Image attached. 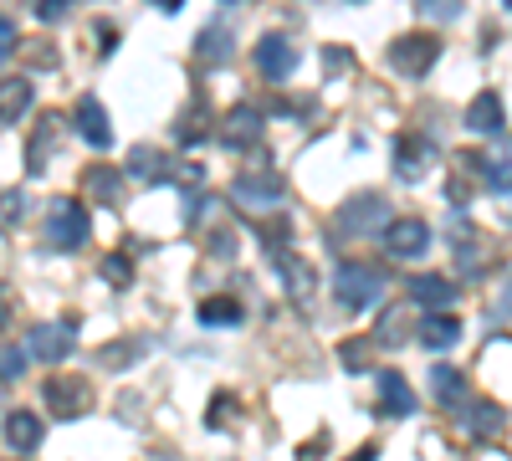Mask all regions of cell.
I'll return each mask as SVG.
<instances>
[{"label": "cell", "mask_w": 512, "mask_h": 461, "mask_svg": "<svg viewBox=\"0 0 512 461\" xmlns=\"http://www.w3.org/2000/svg\"><path fill=\"white\" fill-rule=\"evenodd\" d=\"M436 57H441V36H431V31L395 36V41H390V52H384V62H390L395 77H425Z\"/></svg>", "instance_id": "6da1fadb"}, {"label": "cell", "mask_w": 512, "mask_h": 461, "mask_svg": "<svg viewBox=\"0 0 512 461\" xmlns=\"http://www.w3.org/2000/svg\"><path fill=\"white\" fill-rule=\"evenodd\" d=\"M77 349V318H62V323H36L26 333V344L21 354L36 359V364H62L67 354Z\"/></svg>", "instance_id": "7a4b0ae2"}, {"label": "cell", "mask_w": 512, "mask_h": 461, "mask_svg": "<svg viewBox=\"0 0 512 461\" xmlns=\"http://www.w3.org/2000/svg\"><path fill=\"white\" fill-rule=\"evenodd\" d=\"M333 287H338V303H344L349 313H359V308H369V303L384 298V272H374L364 262H344Z\"/></svg>", "instance_id": "3957f363"}, {"label": "cell", "mask_w": 512, "mask_h": 461, "mask_svg": "<svg viewBox=\"0 0 512 461\" xmlns=\"http://www.w3.org/2000/svg\"><path fill=\"white\" fill-rule=\"evenodd\" d=\"M93 236V221L82 211V200H52V216H47V241L62 251H77L82 241Z\"/></svg>", "instance_id": "277c9868"}, {"label": "cell", "mask_w": 512, "mask_h": 461, "mask_svg": "<svg viewBox=\"0 0 512 461\" xmlns=\"http://www.w3.org/2000/svg\"><path fill=\"white\" fill-rule=\"evenodd\" d=\"M231 200L246 205V211H282L287 190H282V180L267 175V170H246V175L231 180Z\"/></svg>", "instance_id": "5b68a950"}, {"label": "cell", "mask_w": 512, "mask_h": 461, "mask_svg": "<svg viewBox=\"0 0 512 461\" xmlns=\"http://www.w3.org/2000/svg\"><path fill=\"white\" fill-rule=\"evenodd\" d=\"M41 395H47V405L62 421H77V415H88V405H93V385L82 380V374H52Z\"/></svg>", "instance_id": "8992f818"}, {"label": "cell", "mask_w": 512, "mask_h": 461, "mask_svg": "<svg viewBox=\"0 0 512 461\" xmlns=\"http://www.w3.org/2000/svg\"><path fill=\"white\" fill-rule=\"evenodd\" d=\"M384 251H390L395 262H415L431 251V226H425L420 216H405V221H390L384 226Z\"/></svg>", "instance_id": "52a82bcc"}, {"label": "cell", "mask_w": 512, "mask_h": 461, "mask_svg": "<svg viewBox=\"0 0 512 461\" xmlns=\"http://www.w3.org/2000/svg\"><path fill=\"white\" fill-rule=\"evenodd\" d=\"M431 164H436V144L425 134H400L395 139V175L405 185H420L425 175H431Z\"/></svg>", "instance_id": "ba28073f"}, {"label": "cell", "mask_w": 512, "mask_h": 461, "mask_svg": "<svg viewBox=\"0 0 512 461\" xmlns=\"http://www.w3.org/2000/svg\"><path fill=\"white\" fill-rule=\"evenodd\" d=\"M72 123H77V134H82V144H88V149H98V154L113 149V123H108L103 98H93V93H88V98H77Z\"/></svg>", "instance_id": "9c48e42d"}, {"label": "cell", "mask_w": 512, "mask_h": 461, "mask_svg": "<svg viewBox=\"0 0 512 461\" xmlns=\"http://www.w3.org/2000/svg\"><path fill=\"white\" fill-rule=\"evenodd\" d=\"M256 72H262L267 82H287L297 72V47L287 36H277V31L262 36V41H256Z\"/></svg>", "instance_id": "30bf717a"}, {"label": "cell", "mask_w": 512, "mask_h": 461, "mask_svg": "<svg viewBox=\"0 0 512 461\" xmlns=\"http://www.w3.org/2000/svg\"><path fill=\"white\" fill-rule=\"evenodd\" d=\"M338 226H349V231H384V226H390V200L354 195L344 211H338Z\"/></svg>", "instance_id": "8fae6325"}, {"label": "cell", "mask_w": 512, "mask_h": 461, "mask_svg": "<svg viewBox=\"0 0 512 461\" xmlns=\"http://www.w3.org/2000/svg\"><path fill=\"white\" fill-rule=\"evenodd\" d=\"M221 144L226 149H256V139H262V113H256V108H231L226 118H221Z\"/></svg>", "instance_id": "7c38bea8"}, {"label": "cell", "mask_w": 512, "mask_h": 461, "mask_svg": "<svg viewBox=\"0 0 512 461\" xmlns=\"http://www.w3.org/2000/svg\"><path fill=\"white\" fill-rule=\"evenodd\" d=\"M405 292L420 303V308H431V313H441V308H451L456 298H461V287L451 282V277H436V272H420V277H410L405 282Z\"/></svg>", "instance_id": "4fadbf2b"}, {"label": "cell", "mask_w": 512, "mask_h": 461, "mask_svg": "<svg viewBox=\"0 0 512 461\" xmlns=\"http://www.w3.org/2000/svg\"><path fill=\"white\" fill-rule=\"evenodd\" d=\"M431 395H436V405L461 410L466 400H472V380H466L456 364H431Z\"/></svg>", "instance_id": "5bb4252c"}, {"label": "cell", "mask_w": 512, "mask_h": 461, "mask_svg": "<svg viewBox=\"0 0 512 461\" xmlns=\"http://www.w3.org/2000/svg\"><path fill=\"white\" fill-rule=\"evenodd\" d=\"M272 267H277V277H282V287H287V298H308L313 282H318L313 262H308V257H297V251H277Z\"/></svg>", "instance_id": "9a60e30c"}, {"label": "cell", "mask_w": 512, "mask_h": 461, "mask_svg": "<svg viewBox=\"0 0 512 461\" xmlns=\"http://www.w3.org/2000/svg\"><path fill=\"white\" fill-rule=\"evenodd\" d=\"M62 134V113H41L36 123V134H31V149H26V170L31 175H47V164H52V144Z\"/></svg>", "instance_id": "2e32d148"}, {"label": "cell", "mask_w": 512, "mask_h": 461, "mask_svg": "<svg viewBox=\"0 0 512 461\" xmlns=\"http://www.w3.org/2000/svg\"><path fill=\"white\" fill-rule=\"evenodd\" d=\"M31 103H36V88L26 72L0 77V123H21V113H31Z\"/></svg>", "instance_id": "e0dca14e"}, {"label": "cell", "mask_w": 512, "mask_h": 461, "mask_svg": "<svg viewBox=\"0 0 512 461\" xmlns=\"http://www.w3.org/2000/svg\"><path fill=\"white\" fill-rule=\"evenodd\" d=\"M128 180H139V185H164V180H175V164H169L159 149H134L128 154V170H123Z\"/></svg>", "instance_id": "ac0fdd59"}, {"label": "cell", "mask_w": 512, "mask_h": 461, "mask_svg": "<svg viewBox=\"0 0 512 461\" xmlns=\"http://www.w3.org/2000/svg\"><path fill=\"white\" fill-rule=\"evenodd\" d=\"M502 118H507V108H502V93H492V88L466 103V129L472 134H502Z\"/></svg>", "instance_id": "d6986e66"}, {"label": "cell", "mask_w": 512, "mask_h": 461, "mask_svg": "<svg viewBox=\"0 0 512 461\" xmlns=\"http://www.w3.org/2000/svg\"><path fill=\"white\" fill-rule=\"evenodd\" d=\"M415 339H420L425 349L446 354V349H456V344H461V323H456L451 313H425V318H420V328H415Z\"/></svg>", "instance_id": "ffe728a7"}, {"label": "cell", "mask_w": 512, "mask_h": 461, "mask_svg": "<svg viewBox=\"0 0 512 461\" xmlns=\"http://www.w3.org/2000/svg\"><path fill=\"white\" fill-rule=\"evenodd\" d=\"M456 415H461V431H466V436H497V431L507 426L502 405H492V400H466Z\"/></svg>", "instance_id": "44dd1931"}, {"label": "cell", "mask_w": 512, "mask_h": 461, "mask_svg": "<svg viewBox=\"0 0 512 461\" xmlns=\"http://www.w3.org/2000/svg\"><path fill=\"white\" fill-rule=\"evenodd\" d=\"M144 354H149V344L139 339V333H128V339H113V344H103V349H98V364H103V369H113V374H123V369L144 364Z\"/></svg>", "instance_id": "7402d4cb"}, {"label": "cell", "mask_w": 512, "mask_h": 461, "mask_svg": "<svg viewBox=\"0 0 512 461\" xmlns=\"http://www.w3.org/2000/svg\"><path fill=\"white\" fill-rule=\"evenodd\" d=\"M82 190L118 211V205H123V170H113V164H93V170L82 175Z\"/></svg>", "instance_id": "603a6c76"}, {"label": "cell", "mask_w": 512, "mask_h": 461, "mask_svg": "<svg viewBox=\"0 0 512 461\" xmlns=\"http://www.w3.org/2000/svg\"><path fill=\"white\" fill-rule=\"evenodd\" d=\"M379 395H384V415H395V421L415 415V390L405 385V374L384 369V374H379Z\"/></svg>", "instance_id": "cb8c5ba5"}, {"label": "cell", "mask_w": 512, "mask_h": 461, "mask_svg": "<svg viewBox=\"0 0 512 461\" xmlns=\"http://www.w3.org/2000/svg\"><path fill=\"white\" fill-rule=\"evenodd\" d=\"M6 441H11L21 456H31V451L41 446V421H36L31 410H11V415H6Z\"/></svg>", "instance_id": "d4e9b609"}, {"label": "cell", "mask_w": 512, "mask_h": 461, "mask_svg": "<svg viewBox=\"0 0 512 461\" xmlns=\"http://www.w3.org/2000/svg\"><path fill=\"white\" fill-rule=\"evenodd\" d=\"M231 47H236V41H231V31H221V26H205V31L195 36V57H200L205 67L226 62V57H231Z\"/></svg>", "instance_id": "484cf974"}, {"label": "cell", "mask_w": 512, "mask_h": 461, "mask_svg": "<svg viewBox=\"0 0 512 461\" xmlns=\"http://www.w3.org/2000/svg\"><path fill=\"white\" fill-rule=\"evenodd\" d=\"M200 323L205 328H241V303L236 298H205L200 303Z\"/></svg>", "instance_id": "4316f807"}, {"label": "cell", "mask_w": 512, "mask_h": 461, "mask_svg": "<svg viewBox=\"0 0 512 461\" xmlns=\"http://www.w3.org/2000/svg\"><path fill=\"white\" fill-rule=\"evenodd\" d=\"M205 134H210V123H205V93H195L190 113L175 123V139H180V144H200Z\"/></svg>", "instance_id": "83f0119b"}, {"label": "cell", "mask_w": 512, "mask_h": 461, "mask_svg": "<svg viewBox=\"0 0 512 461\" xmlns=\"http://www.w3.org/2000/svg\"><path fill=\"white\" fill-rule=\"evenodd\" d=\"M369 354H374V339H349V344H338V359H344L349 374H364V369H369Z\"/></svg>", "instance_id": "f1b7e54d"}, {"label": "cell", "mask_w": 512, "mask_h": 461, "mask_svg": "<svg viewBox=\"0 0 512 461\" xmlns=\"http://www.w3.org/2000/svg\"><path fill=\"white\" fill-rule=\"evenodd\" d=\"M98 272H103V277H108V287H118V292H123L128 282H134V262H128L123 251H108V257H103V267H98Z\"/></svg>", "instance_id": "f546056e"}, {"label": "cell", "mask_w": 512, "mask_h": 461, "mask_svg": "<svg viewBox=\"0 0 512 461\" xmlns=\"http://www.w3.org/2000/svg\"><path fill=\"white\" fill-rule=\"evenodd\" d=\"M415 6H420L425 21H436V26H451L461 16V0H415Z\"/></svg>", "instance_id": "4dcf8cb0"}, {"label": "cell", "mask_w": 512, "mask_h": 461, "mask_svg": "<svg viewBox=\"0 0 512 461\" xmlns=\"http://www.w3.org/2000/svg\"><path fill=\"white\" fill-rule=\"evenodd\" d=\"M231 415H236V400H231V395H216V400H210V410H205V426H210V431H221Z\"/></svg>", "instance_id": "1f68e13d"}, {"label": "cell", "mask_w": 512, "mask_h": 461, "mask_svg": "<svg viewBox=\"0 0 512 461\" xmlns=\"http://www.w3.org/2000/svg\"><path fill=\"white\" fill-rule=\"evenodd\" d=\"M323 72H328V77L354 72V52H344V47H323Z\"/></svg>", "instance_id": "d6a6232c"}, {"label": "cell", "mask_w": 512, "mask_h": 461, "mask_svg": "<svg viewBox=\"0 0 512 461\" xmlns=\"http://www.w3.org/2000/svg\"><path fill=\"white\" fill-rule=\"evenodd\" d=\"M16 216H26V195L21 190H0V221L16 226Z\"/></svg>", "instance_id": "836d02e7"}, {"label": "cell", "mask_w": 512, "mask_h": 461, "mask_svg": "<svg viewBox=\"0 0 512 461\" xmlns=\"http://www.w3.org/2000/svg\"><path fill=\"white\" fill-rule=\"evenodd\" d=\"M374 344H390V349H400L405 344V328H400V313H390L379 323V333H374Z\"/></svg>", "instance_id": "e575fe53"}, {"label": "cell", "mask_w": 512, "mask_h": 461, "mask_svg": "<svg viewBox=\"0 0 512 461\" xmlns=\"http://www.w3.org/2000/svg\"><path fill=\"white\" fill-rule=\"evenodd\" d=\"M21 369H26V354L21 349H0V380H16Z\"/></svg>", "instance_id": "d590c367"}, {"label": "cell", "mask_w": 512, "mask_h": 461, "mask_svg": "<svg viewBox=\"0 0 512 461\" xmlns=\"http://www.w3.org/2000/svg\"><path fill=\"white\" fill-rule=\"evenodd\" d=\"M67 11H72V0H36V16L47 21V26H52V21H62Z\"/></svg>", "instance_id": "8d00e7d4"}, {"label": "cell", "mask_w": 512, "mask_h": 461, "mask_svg": "<svg viewBox=\"0 0 512 461\" xmlns=\"http://www.w3.org/2000/svg\"><path fill=\"white\" fill-rule=\"evenodd\" d=\"M210 257H236V231H231V226L210 236Z\"/></svg>", "instance_id": "74e56055"}, {"label": "cell", "mask_w": 512, "mask_h": 461, "mask_svg": "<svg viewBox=\"0 0 512 461\" xmlns=\"http://www.w3.org/2000/svg\"><path fill=\"white\" fill-rule=\"evenodd\" d=\"M16 41H21V36H16V21H11V16H0V62L16 52Z\"/></svg>", "instance_id": "f35d334b"}, {"label": "cell", "mask_w": 512, "mask_h": 461, "mask_svg": "<svg viewBox=\"0 0 512 461\" xmlns=\"http://www.w3.org/2000/svg\"><path fill=\"white\" fill-rule=\"evenodd\" d=\"M205 211H210V195H185V221H190V226H195Z\"/></svg>", "instance_id": "ab89813d"}, {"label": "cell", "mask_w": 512, "mask_h": 461, "mask_svg": "<svg viewBox=\"0 0 512 461\" xmlns=\"http://www.w3.org/2000/svg\"><path fill=\"white\" fill-rule=\"evenodd\" d=\"M93 36H98V52H103V57L118 47V31H113V26H93Z\"/></svg>", "instance_id": "60d3db41"}, {"label": "cell", "mask_w": 512, "mask_h": 461, "mask_svg": "<svg viewBox=\"0 0 512 461\" xmlns=\"http://www.w3.org/2000/svg\"><path fill=\"white\" fill-rule=\"evenodd\" d=\"M323 446H328V436H318L313 446H303V451H297V461H318V456H323Z\"/></svg>", "instance_id": "b9f144b4"}, {"label": "cell", "mask_w": 512, "mask_h": 461, "mask_svg": "<svg viewBox=\"0 0 512 461\" xmlns=\"http://www.w3.org/2000/svg\"><path fill=\"white\" fill-rule=\"evenodd\" d=\"M354 461H379V451H374V446H359V451H354Z\"/></svg>", "instance_id": "7bdbcfd3"}, {"label": "cell", "mask_w": 512, "mask_h": 461, "mask_svg": "<svg viewBox=\"0 0 512 461\" xmlns=\"http://www.w3.org/2000/svg\"><path fill=\"white\" fill-rule=\"evenodd\" d=\"M154 6H159V11H180V6H185V0H154Z\"/></svg>", "instance_id": "ee69618b"}, {"label": "cell", "mask_w": 512, "mask_h": 461, "mask_svg": "<svg viewBox=\"0 0 512 461\" xmlns=\"http://www.w3.org/2000/svg\"><path fill=\"white\" fill-rule=\"evenodd\" d=\"M507 216H512V190H507Z\"/></svg>", "instance_id": "f6af8a7d"}, {"label": "cell", "mask_w": 512, "mask_h": 461, "mask_svg": "<svg viewBox=\"0 0 512 461\" xmlns=\"http://www.w3.org/2000/svg\"><path fill=\"white\" fill-rule=\"evenodd\" d=\"M502 6H512V0H502Z\"/></svg>", "instance_id": "bcb514c9"}]
</instances>
